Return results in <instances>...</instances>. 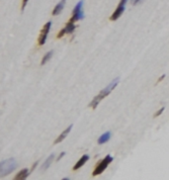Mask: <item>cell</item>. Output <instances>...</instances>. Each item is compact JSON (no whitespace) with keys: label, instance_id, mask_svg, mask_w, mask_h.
Returning <instances> with one entry per match:
<instances>
[{"label":"cell","instance_id":"6da1fadb","mask_svg":"<svg viewBox=\"0 0 169 180\" xmlns=\"http://www.w3.org/2000/svg\"><path fill=\"white\" fill-rule=\"evenodd\" d=\"M118 83H119V78L117 77V78H115L113 81H111V83H110L107 87H105L103 90H101L100 93H99L97 96H95L94 98H93V100L90 102V104H89V107H91L92 109H94V110L96 109L97 106H98V104L100 103V101L102 100V99H104L105 97H107L108 95H109L110 93L114 90V88L117 86Z\"/></svg>","mask_w":169,"mask_h":180},{"label":"cell","instance_id":"7a4b0ae2","mask_svg":"<svg viewBox=\"0 0 169 180\" xmlns=\"http://www.w3.org/2000/svg\"><path fill=\"white\" fill-rule=\"evenodd\" d=\"M17 167V162L14 158H9L1 161L0 163V177H4L7 174H10L12 171L15 170Z\"/></svg>","mask_w":169,"mask_h":180},{"label":"cell","instance_id":"3957f363","mask_svg":"<svg viewBox=\"0 0 169 180\" xmlns=\"http://www.w3.org/2000/svg\"><path fill=\"white\" fill-rule=\"evenodd\" d=\"M112 161H113V157H112L110 154H107V155L105 156L104 159H102L98 164L96 165V166H95L94 170H93V172H92V175L93 176L100 175L101 173H103V171H105V169L107 168L108 165L111 163Z\"/></svg>","mask_w":169,"mask_h":180},{"label":"cell","instance_id":"277c9868","mask_svg":"<svg viewBox=\"0 0 169 180\" xmlns=\"http://www.w3.org/2000/svg\"><path fill=\"white\" fill-rule=\"evenodd\" d=\"M83 4L84 1L83 0H80L79 2H77V4L75 5V7L73 8V12H72V16L69 19V22L71 23H75L76 21L82 20L84 18V12H83Z\"/></svg>","mask_w":169,"mask_h":180},{"label":"cell","instance_id":"5b68a950","mask_svg":"<svg viewBox=\"0 0 169 180\" xmlns=\"http://www.w3.org/2000/svg\"><path fill=\"white\" fill-rule=\"evenodd\" d=\"M50 27H52V22H50V21H48V23H46V24L44 25L43 29H42L41 33H40L39 39H38V44H39V46H44L46 44L48 32L50 30Z\"/></svg>","mask_w":169,"mask_h":180},{"label":"cell","instance_id":"8992f818","mask_svg":"<svg viewBox=\"0 0 169 180\" xmlns=\"http://www.w3.org/2000/svg\"><path fill=\"white\" fill-rule=\"evenodd\" d=\"M128 2V0H121L118 5V7L116 8V10L114 11V13L112 14V16L110 17V20L111 21H116L122 16V14L124 13L125 9H126V4Z\"/></svg>","mask_w":169,"mask_h":180},{"label":"cell","instance_id":"52a82bcc","mask_svg":"<svg viewBox=\"0 0 169 180\" xmlns=\"http://www.w3.org/2000/svg\"><path fill=\"white\" fill-rule=\"evenodd\" d=\"M65 2H66V0H60V2H58V4L56 5V7L54 8V10H52V15L54 16H58L60 15V13H62V11L63 10V8H64V5H65Z\"/></svg>","mask_w":169,"mask_h":180},{"label":"cell","instance_id":"ba28073f","mask_svg":"<svg viewBox=\"0 0 169 180\" xmlns=\"http://www.w3.org/2000/svg\"><path fill=\"white\" fill-rule=\"evenodd\" d=\"M71 129H72V125H70V126L67 127V128L65 129L64 131H63V132L62 133V134H60V135H58V139H56V141H54V145H58V143H62V141H63V139H64L65 137H66V135L69 134V132H70V131H71Z\"/></svg>","mask_w":169,"mask_h":180},{"label":"cell","instance_id":"9c48e42d","mask_svg":"<svg viewBox=\"0 0 169 180\" xmlns=\"http://www.w3.org/2000/svg\"><path fill=\"white\" fill-rule=\"evenodd\" d=\"M88 159H89V155H88V154H83V155L81 156V158H80L76 163H75L74 166H73V170H77V169H79L80 167H82L86 162L88 161Z\"/></svg>","mask_w":169,"mask_h":180},{"label":"cell","instance_id":"30bf717a","mask_svg":"<svg viewBox=\"0 0 169 180\" xmlns=\"http://www.w3.org/2000/svg\"><path fill=\"white\" fill-rule=\"evenodd\" d=\"M29 174H30V171L27 168H24L17 173V175L14 177V180H24L29 176Z\"/></svg>","mask_w":169,"mask_h":180},{"label":"cell","instance_id":"8fae6325","mask_svg":"<svg viewBox=\"0 0 169 180\" xmlns=\"http://www.w3.org/2000/svg\"><path fill=\"white\" fill-rule=\"evenodd\" d=\"M111 139V132H106L105 134L101 135L98 139V143L99 145H103L106 143L107 141H109V139Z\"/></svg>","mask_w":169,"mask_h":180},{"label":"cell","instance_id":"7c38bea8","mask_svg":"<svg viewBox=\"0 0 169 180\" xmlns=\"http://www.w3.org/2000/svg\"><path fill=\"white\" fill-rule=\"evenodd\" d=\"M54 154H50V156H48V158H46V160L45 162H44V164H43V166H42V168H43V170H46V168H48L50 167V163L52 162V160H54Z\"/></svg>","mask_w":169,"mask_h":180},{"label":"cell","instance_id":"4fadbf2b","mask_svg":"<svg viewBox=\"0 0 169 180\" xmlns=\"http://www.w3.org/2000/svg\"><path fill=\"white\" fill-rule=\"evenodd\" d=\"M64 28H65V30H66V34H71V33H73V31L75 30L76 26L74 25V23L68 22L66 25H65Z\"/></svg>","mask_w":169,"mask_h":180},{"label":"cell","instance_id":"5bb4252c","mask_svg":"<svg viewBox=\"0 0 169 180\" xmlns=\"http://www.w3.org/2000/svg\"><path fill=\"white\" fill-rule=\"evenodd\" d=\"M52 54H54V52L52 50H50V52H48L44 56V58H43V60H42V62H41V64L42 65H44L45 63L48 62V60H50V58L52 56Z\"/></svg>","mask_w":169,"mask_h":180},{"label":"cell","instance_id":"9a60e30c","mask_svg":"<svg viewBox=\"0 0 169 180\" xmlns=\"http://www.w3.org/2000/svg\"><path fill=\"white\" fill-rule=\"evenodd\" d=\"M65 34H66V30H65V28H63V29H62V30L60 31V33L58 34L56 38H58V39H60V38H62L63 36L65 35Z\"/></svg>","mask_w":169,"mask_h":180},{"label":"cell","instance_id":"2e32d148","mask_svg":"<svg viewBox=\"0 0 169 180\" xmlns=\"http://www.w3.org/2000/svg\"><path fill=\"white\" fill-rule=\"evenodd\" d=\"M164 109H165V108H164V107L160 108V110H158V111L156 112L155 114H154V116H153V117H154V118H156V117H158V116H160V115H161V114H162V112L164 111Z\"/></svg>","mask_w":169,"mask_h":180},{"label":"cell","instance_id":"e0dca14e","mask_svg":"<svg viewBox=\"0 0 169 180\" xmlns=\"http://www.w3.org/2000/svg\"><path fill=\"white\" fill-rule=\"evenodd\" d=\"M28 1H29V0H23V2H22V7H21V9H22V10H24V9H25V7H26V5H27V3H28Z\"/></svg>","mask_w":169,"mask_h":180},{"label":"cell","instance_id":"ac0fdd59","mask_svg":"<svg viewBox=\"0 0 169 180\" xmlns=\"http://www.w3.org/2000/svg\"><path fill=\"white\" fill-rule=\"evenodd\" d=\"M64 155H65V152H64V151L60 152V155L58 156V158H56V160H58V161H60V160L62 159V157H63V156H64Z\"/></svg>","mask_w":169,"mask_h":180},{"label":"cell","instance_id":"d6986e66","mask_svg":"<svg viewBox=\"0 0 169 180\" xmlns=\"http://www.w3.org/2000/svg\"><path fill=\"white\" fill-rule=\"evenodd\" d=\"M141 1H143V0H131V2H132L133 5H137V4L141 3Z\"/></svg>","mask_w":169,"mask_h":180},{"label":"cell","instance_id":"ffe728a7","mask_svg":"<svg viewBox=\"0 0 169 180\" xmlns=\"http://www.w3.org/2000/svg\"><path fill=\"white\" fill-rule=\"evenodd\" d=\"M38 163H39V162H38V161H36L35 163H34V165H33V166H32V168H31V171H30V172H32V171L35 170V168H36V167H37Z\"/></svg>","mask_w":169,"mask_h":180},{"label":"cell","instance_id":"44dd1931","mask_svg":"<svg viewBox=\"0 0 169 180\" xmlns=\"http://www.w3.org/2000/svg\"><path fill=\"white\" fill-rule=\"evenodd\" d=\"M165 78V74H163V75H161L159 78H158V80H157V82H160V81H162V80Z\"/></svg>","mask_w":169,"mask_h":180}]
</instances>
